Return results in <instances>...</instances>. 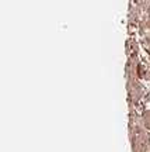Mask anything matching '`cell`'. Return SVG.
Masks as SVG:
<instances>
[{
  "label": "cell",
  "mask_w": 150,
  "mask_h": 152,
  "mask_svg": "<svg viewBox=\"0 0 150 152\" xmlns=\"http://www.w3.org/2000/svg\"><path fill=\"white\" fill-rule=\"evenodd\" d=\"M142 121H143V125L145 128L150 130V109L149 110H145L143 114H142Z\"/></svg>",
  "instance_id": "obj_1"
}]
</instances>
